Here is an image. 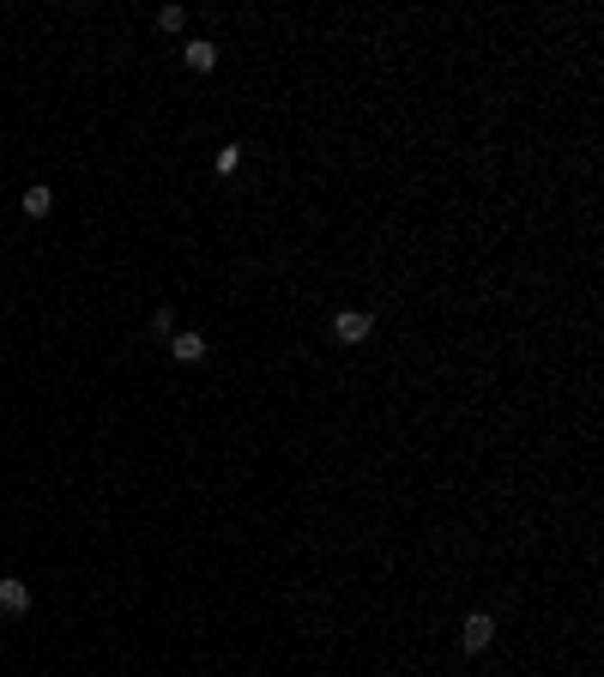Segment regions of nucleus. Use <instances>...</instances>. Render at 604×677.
Here are the masks:
<instances>
[{
	"instance_id": "obj_1",
	"label": "nucleus",
	"mask_w": 604,
	"mask_h": 677,
	"mask_svg": "<svg viewBox=\"0 0 604 677\" xmlns=\"http://www.w3.org/2000/svg\"><path fill=\"white\" fill-rule=\"evenodd\" d=\"M490 641H496V617H490V611H471V617L460 623V647L465 654H483Z\"/></svg>"
},
{
	"instance_id": "obj_2",
	"label": "nucleus",
	"mask_w": 604,
	"mask_h": 677,
	"mask_svg": "<svg viewBox=\"0 0 604 677\" xmlns=\"http://www.w3.org/2000/svg\"><path fill=\"white\" fill-rule=\"evenodd\" d=\"M369 333H375V315H369V309H344V315L333 320V338H339V345H362Z\"/></svg>"
},
{
	"instance_id": "obj_3",
	"label": "nucleus",
	"mask_w": 604,
	"mask_h": 677,
	"mask_svg": "<svg viewBox=\"0 0 604 677\" xmlns=\"http://www.w3.org/2000/svg\"><path fill=\"white\" fill-rule=\"evenodd\" d=\"M0 611H6V617H24V611H31V587H24L19 575L0 580Z\"/></svg>"
},
{
	"instance_id": "obj_4",
	"label": "nucleus",
	"mask_w": 604,
	"mask_h": 677,
	"mask_svg": "<svg viewBox=\"0 0 604 677\" xmlns=\"http://www.w3.org/2000/svg\"><path fill=\"white\" fill-rule=\"evenodd\" d=\"M181 60H188V73H212V67H218V42L194 37L188 49H181Z\"/></svg>"
},
{
	"instance_id": "obj_5",
	"label": "nucleus",
	"mask_w": 604,
	"mask_h": 677,
	"mask_svg": "<svg viewBox=\"0 0 604 677\" xmlns=\"http://www.w3.org/2000/svg\"><path fill=\"white\" fill-rule=\"evenodd\" d=\"M19 206H24V218H49V212H55V188H42L37 181V188H24Z\"/></svg>"
},
{
	"instance_id": "obj_6",
	"label": "nucleus",
	"mask_w": 604,
	"mask_h": 677,
	"mask_svg": "<svg viewBox=\"0 0 604 677\" xmlns=\"http://www.w3.org/2000/svg\"><path fill=\"white\" fill-rule=\"evenodd\" d=\"M169 357H176V363H200L206 357V338L200 333H176V338H169Z\"/></svg>"
},
{
	"instance_id": "obj_7",
	"label": "nucleus",
	"mask_w": 604,
	"mask_h": 677,
	"mask_svg": "<svg viewBox=\"0 0 604 677\" xmlns=\"http://www.w3.org/2000/svg\"><path fill=\"white\" fill-rule=\"evenodd\" d=\"M212 170H218V176H236V170H242V145H218Z\"/></svg>"
},
{
	"instance_id": "obj_8",
	"label": "nucleus",
	"mask_w": 604,
	"mask_h": 677,
	"mask_svg": "<svg viewBox=\"0 0 604 677\" xmlns=\"http://www.w3.org/2000/svg\"><path fill=\"white\" fill-rule=\"evenodd\" d=\"M151 333H158V338H176V309H158V315H151Z\"/></svg>"
},
{
	"instance_id": "obj_9",
	"label": "nucleus",
	"mask_w": 604,
	"mask_h": 677,
	"mask_svg": "<svg viewBox=\"0 0 604 677\" xmlns=\"http://www.w3.org/2000/svg\"><path fill=\"white\" fill-rule=\"evenodd\" d=\"M158 24H163V31H181V24H188V13H181V6H163Z\"/></svg>"
}]
</instances>
